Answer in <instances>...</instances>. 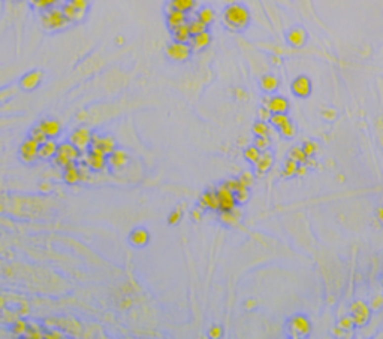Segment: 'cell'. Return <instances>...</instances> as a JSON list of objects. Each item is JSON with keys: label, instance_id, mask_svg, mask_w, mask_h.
<instances>
[{"label": "cell", "instance_id": "ac0fdd59", "mask_svg": "<svg viewBox=\"0 0 383 339\" xmlns=\"http://www.w3.org/2000/svg\"><path fill=\"white\" fill-rule=\"evenodd\" d=\"M59 145L54 139H48L46 142L41 144L39 147V158L42 160H51L56 157L57 151H59Z\"/></svg>", "mask_w": 383, "mask_h": 339}, {"label": "cell", "instance_id": "9f6ffc18", "mask_svg": "<svg viewBox=\"0 0 383 339\" xmlns=\"http://www.w3.org/2000/svg\"><path fill=\"white\" fill-rule=\"evenodd\" d=\"M323 117L328 118V120H333V118L336 117V112H334V111H325V112H323Z\"/></svg>", "mask_w": 383, "mask_h": 339}, {"label": "cell", "instance_id": "603a6c76", "mask_svg": "<svg viewBox=\"0 0 383 339\" xmlns=\"http://www.w3.org/2000/svg\"><path fill=\"white\" fill-rule=\"evenodd\" d=\"M41 79H42V72L39 71H33V72H29L26 76H23L21 79V87L24 90H35L39 84H41Z\"/></svg>", "mask_w": 383, "mask_h": 339}, {"label": "cell", "instance_id": "8992f818", "mask_svg": "<svg viewBox=\"0 0 383 339\" xmlns=\"http://www.w3.org/2000/svg\"><path fill=\"white\" fill-rule=\"evenodd\" d=\"M192 46L190 43H183V42H172L167 48V55L172 62H186L190 59L192 55Z\"/></svg>", "mask_w": 383, "mask_h": 339}, {"label": "cell", "instance_id": "44dd1931", "mask_svg": "<svg viewBox=\"0 0 383 339\" xmlns=\"http://www.w3.org/2000/svg\"><path fill=\"white\" fill-rule=\"evenodd\" d=\"M148 241H150V233H148L145 229H142V227L135 229V230L130 233V236H129V242H130L133 247H136V248L145 247V245L148 244Z\"/></svg>", "mask_w": 383, "mask_h": 339}, {"label": "cell", "instance_id": "484cf974", "mask_svg": "<svg viewBox=\"0 0 383 339\" xmlns=\"http://www.w3.org/2000/svg\"><path fill=\"white\" fill-rule=\"evenodd\" d=\"M172 38H174L175 42L189 43V42L192 40V38H193V35H192V32H190V29H189V23H186V24H183V26L174 29V30H172Z\"/></svg>", "mask_w": 383, "mask_h": 339}, {"label": "cell", "instance_id": "11a10c76", "mask_svg": "<svg viewBox=\"0 0 383 339\" xmlns=\"http://www.w3.org/2000/svg\"><path fill=\"white\" fill-rule=\"evenodd\" d=\"M307 174V164H299L298 171H297V177H304Z\"/></svg>", "mask_w": 383, "mask_h": 339}, {"label": "cell", "instance_id": "2e32d148", "mask_svg": "<svg viewBox=\"0 0 383 339\" xmlns=\"http://www.w3.org/2000/svg\"><path fill=\"white\" fill-rule=\"evenodd\" d=\"M38 126L45 132V135H46L49 139H56V138L60 135V132H62L60 123H59L57 120H52V118H45V120H42Z\"/></svg>", "mask_w": 383, "mask_h": 339}, {"label": "cell", "instance_id": "ffe728a7", "mask_svg": "<svg viewBox=\"0 0 383 339\" xmlns=\"http://www.w3.org/2000/svg\"><path fill=\"white\" fill-rule=\"evenodd\" d=\"M128 161H129L128 152L123 151V150H114L111 154L108 155V164L113 169H122L128 164Z\"/></svg>", "mask_w": 383, "mask_h": 339}, {"label": "cell", "instance_id": "52a82bcc", "mask_svg": "<svg viewBox=\"0 0 383 339\" xmlns=\"http://www.w3.org/2000/svg\"><path fill=\"white\" fill-rule=\"evenodd\" d=\"M215 193H217L218 202H220V211H232L237 208L238 202H237L235 193L225 183L215 188Z\"/></svg>", "mask_w": 383, "mask_h": 339}, {"label": "cell", "instance_id": "5bb4252c", "mask_svg": "<svg viewBox=\"0 0 383 339\" xmlns=\"http://www.w3.org/2000/svg\"><path fill=\"white\" fill-rule=\"evenodd\" d=\"M199 206L202 209H210V211H220V202H218L215 190H208L199 197Z\"/></svg>", "mask_w": 383, "mask_h": 339}, {"label": "cell", "instance_id": "1f68e13d", "mask_svg": "<svg viewBox=\"0 0 383 339\" xmlns=\"http://www.w3.org/2000/svg\"><path fill=\"white\" fill-rule=\"evenodd\" d=\"M60 2V0H30V5L38 9V11H46L49 8H54L57 6V3Z\"/></svg>", "mask_w": 383, "mask_h": 339}, {"label": "cell", "instance_id": "680465c9", "mask_svg": "<svg viewBox=\"0 0 383 339\" xmlns=\"http://www.w3.org/2000/svg\"><path fill=\"white\" fill-rule=\"evenodd\" d=\"M117 43H122L123 42V38H117V40H116Z\"/></svg>", "mask_w": 383, "mask_h": 339}, {"label": "cell", "instance_id": "30bf717a", "mask_svg": "<svg viewBox=\"0 0 383 339\" xmlns=\"http://www.w3.org/2000/svg\"><path fill=\"white\" fill-rule=\"evenodd\" d=\"M350 312H352V318H353V323H355L356 327L365 326L368 323V320H370V315H371L370 308L364 302H361V301H358V302H355L352 305Z\"/></svg>", "mask_w": 383, "mask_h": 339}, {"label": "cell", "instance_id": "5b68a950", "mask_svg": "<svg viewBox=\"0 0 383 339\" xmlns=\"http://www.w3.org/2000/svg\"><path fill=\"white\" fill-rule=\"evenodd\" d=\"M90 150L99 152V154H103V155H109L114 150H117V142L113 136H108V135H93V139H91V147Z\"/></svg>", "mask_w": 383, "mask_h": 339}, {"label": "cell", "instance_id": "4dcf8cb0", "mask_svg": "<svg viewBox=\"0 0 383 339\" xmlns=\"http://www.w3.org/2000/svg\"><path fill=\"white\" fill-rule=\"evenodd\" d=\"M29 329H30V324H29L26 320H23V318L15 320V321L12 323V327H11V330H12V333H14L15 336H27Z\"/></svg>", "mask_w": 383, "mask_h": 339}, {"label": "cell", "instance_id": "ba28073f", "mask_svg": "<svg viewBox=\"0 0 383 339\" xmlns=\"http://www.w3.org/2000/svg\"><path fill=\"white\" fill-rule=\"evenodd\" d=\"M91 139H93V135L87 127H80L75 132H72L69 136V142L74 144L81 152L87 151L91 147Z\"/></svg>", "mask_w": 383, "mask_h": 339}, {"label": "cell", "instance_id": "83f0119b", "mask_svg": "<svg viewBox=\"0 0 383 339\" xmlns=\"http://www.w3.org/2000/svg\"><path fill=\"white\" fill-rule=\"evenodd\" d=\"M77 323H78V321L74 320V318H51V320H49V324L60 327L63 332H69V333L74 332L75 335H78L80 332H78L77 329H72V326L77 324Z\"/></svg>", "mask_w": 383, "mask_h": 339}, {"label": "cell", "instance_id": "c3c4849f", "mask_svg": "<svg viewBox=\"0 0 383 339\" xmlns=\"http://www.w3.org/2000/svg\"><path fill=\"white\" fill-rule=\"evenodd\" d=\"M353 326H355V323H353V318L352 317H344L340 323H339V327L341 329V330H352L353 329Z\"/></svg>", "mask_w": 383, "mask_h": 339}, {"label": "cell", "instance_id": "4316f807", "mask_svg": "<svg viewBox=\"0 0 383 339\" xmlns=\"http://www.w3.org/2000/svg\"><path fill=\"white\" fill-rule=\"evenodd\" d=\"M62 9H63L66 18H68L71 23H72V21H81V20L84 18V14H85V12L80 11V9H78L74 3H71V2H66V3L62 6Z\"/></svg>", "mask_w": 383, "mask_h": 339}, {"label": "cell", "instance_id": "b9f144b4", "mask_svg": "<svg viewBox=\"0 0 383 339\" xmlns=\"http://www.w3.org/2000/svg\"><path fill=\"white\" fill-rule=\"evenodd\" d=\"M289 121V117L286 115V114H272V117H271V120H269V123L274 126V127H282L285 123H288Z\"/></svg>", "mask_w": 383, "mask_h": 339}, {"label": "cell", "instance_id": "3957f363", "mask_svg": "<svg viewBox=\"0 0 383 339\" xmlns=\"http://www.w3.org/2000/svg\"><path fill=\"white\" fill-rule=\"evenodd\" d=\"M81 158V151L71 142H63L59 145V151L54 157V164L59 167H68L69 164L77 163Z\"/></svg>", "mask_w": 383, "mask_h": 339}, {"label": "cell", "instance_id": "ee69618b", "mask_svg": "<svg viewBox=\"0 0 383 339\" xmlns=\"http://www.w3.org/2000/svg\"><path fill=\"white\" fill-rule=\"evenodd\" d=\"M181 217H183V208H175L171 214H170V217H168V223L171 224V226H175V224H178L180 223V220H181Z\"/></svg>", "mask_w": 383, "mask_h": 339}, {"label": "cell", "instance_id": "7dc6e473", "mask_svg": "<svg viewBox=\"0 0 383 339\" xmlns=\"http://www.w3.org/2000/svg\"><path fill=\"white\" fill-rule=\"evenodd\" d=\"M257 115H259V120H262V121H269L271 117H272V112L269 111L268 106H262V108H259V111H257Z\"/></svg>", "mask_w": 383, "mask_h": 339}, {"label": "cell", "instance_id": "d590c367", "mask_svg": "<svg viewBox=\"0 0 383 339\" xmlns=\"http://www.w3.org/2000/svg\"><path fill=\"white\" fill-rule=\"evenodd\" d=\"M214 11L211 9V8H208V6H205V8H201L199 11H198V17L196 18H199L201 21H204L207 26H210L213 21H214Z\"/></svg>", "mask_w": 383, "mask_h": 339}, {"label": "cell", "instance_id": "f907efd6", "mask_svg": "<svg viewBox=\"0 0 383 339\" xmlns=\"http://www.w3.org/2000/svg\"><path fill=\"white\" fill-rule=\"evenodd\" d=\"M225 184H226V186H228V187H229V188H231L234 193H235V191H237V190H238V188L243 186V184H241V181H240V178H232V180H228Z\"/></svg>", "mask_w": 383, "mask_h": 339}, {"label": "cell", "instance_id": "8d00e7d4", "mask_svg": "<svg viewBox=\"0 0 383 339\" xmlns=\"http://www.w3.org/2000/svg\"><path fill=\"white\" fill-rule=\"evenodd\" d=\"M279 132H280V135H282L285 139H292V138L297 135V127H295V124L289 120V121L285 123L282 127H279Z\"/></svg>", "mask_w": 383, "mask_h": 339}, {"label": "cell", "instance_id": "e575fe53", "mask_svg": "<svg viewBox=\"0 0 383 339\" xmlns=\"http://www.w3.org/2000/svg\"><path fill=\"white\" fill-rule=\"evenodd\" d=\"M260 154H262V151L256 147V145H252V147H247L246 150H244V158L247 160V161H250V163H256L257 160H259V157H260Z\"/></svg>", "mask_w": 383, "mask_h": 339}, {"label": "cell", "instance_id": "60d3db41", "mask_svg": "<svg viewBox=\"0 0 383 339\" xmlns=\"http://www.w3.org/2000/svg\"><path fill=\"white\" fill-rule=\"evenodd\" d=\"M30 138H33L35 141H38L39 144H43V142H46L49 138L45 135V132L39 127V126H36V127H33L32 130H30Z\"/></svg>", "mask_w": 383, "mask_h": 339}, {"label": "cell", "instance_id": "d6986e66", "mask_svg": "<svg viewBox=\"0 0 383 339\" xmlns=\"http://www.w3.org/2000/svg\"><path fill=\"white\" fill-rule=\"evenodd\" d=\"M63 180H65V183L69 184V186H75V184H78L80 181H83L81 169H80V166H77V163L69 164L68 167H65V171H63Z\"/></svg>", "mask_w": 383, "mask_h": 339}, {"label": "cell", "instance_id": "d4e9b609", "mask_svg": "<svg viewBox=\"0 0 383 339\" xmlns=\"http://www.w3.org/2000/svg\"><path fill=\"white\" fill-rule=\"evenodd\" d=\"M305 39H307V35H305L304 29H301V27H295L288 33V42L295 48L302 46L305 43Z\"/></svg>", "mask_w": 383, "mask_h": 339}, {"label": "cell", "instance_id": "ab89813d", "mask_svg": "<svg viewBox=\"0 0 383 339\" xmlns=\"http://www.w3.org/2000/svg\"><path fill=\"white\" fill-rule=\"evenodd\" d=\"M235 197H237V202L238 205H243L249 200L250 197V188L246 187V186H241L237 191H235Z\"/></svg>", "mask_w": 383, "mask_h": 339}, {"label": "cell", "instance_id": "f546056e", "mask_svg": "<svg viewBox=\"0 0 383 339\" xmlns=\"http://www.w3.org/2000/svg\"><path fill=\"white\" fill-rule=\"evenodd\" d=\"M260 87L265 93H272V91H276L277 87H279V79L274 75H265L260 79Z\"/></svg>", "mask_w": 383, "mask_h": 339}, {"label": "cell", "instance_id": "bcb514c9", "mask_svg": "<svg viewBox=\"0 0 383 339\" xmlns=\"http://www.w3.org/2000/svg\"><path fill=\"white\" fill-rule=\"evenodd\" d=\"M240 181H241L243 186H246V187L250 188V187L253 186V183H255V175H253L252 172L246 171V172H243V174L240 175Z\"/></svg>", "mask_w": 383, "mask_h": 339}, {"label": "cell", "instance_id": "681fc988", "mask_svg": "<svg viewBox=\"0 0 383 339\" xmlns=\"http://www.w3.org/2000/svg\"><path fill=\"white\" fill-rule=\"evenodd\" d=\"M222 335H223V330H222L220 326H213V327L210 329V332H208V336H210L211 339H218Z\"/></svg>", "mask_w": 383, "mask_h": 339}, {"label": "cell", "instance_id": "7402d4cb", "mask_svg": "<svg viewBox=\"0 0 383 339\" xmlns=\"http://www.w3.org/2000/svg\"><path fill=\"white\" fill-rule=\"evenodd\" d=\"M189 43H190L193 51H202V49H205L211 43V35L208 33V30L202 32L199 35H195Z\"/></svg>", "mask_w": 383, "mask_h": 339}, {"label": "cell", "instance_id": "cb8c5ba5", "mask_svg": "<svg viewBox=\"0 0 383 339\" xmlns=\"http://www.w3.org/2000/svg\"><path fill=\"white\" fill-rule=\"evenodd\" d=\"M243 215L240 211L232 209V211H220V221L226 226H231V227H235V226L240 224Z\"/></svg>", "mask_w": 383, "mask_h": 339}, {"label": "cell", "instance_id": "7bdbcfd3", "mask_svg": "<svg viewBox=\"0 0 383 339\" xmlns=\"http://www.w3.org/2000/svg\"><path fill=\"white\" fill-rule=\"evenodd\" d=\"M255 145H256L260 151H266V150H269V147H271V141H269L268 136H256Z\"/></svg>", "mask_w": 383, "mask_h": 339}, {"label": "cell", "instance_id": "6f0895ef", "mask_svg": "<svg viewBox=\"0 0 383 339\" xmlns=\"http://www.w3.org/2000/svg\"><path fill=\"white\" fill-rule=\"evenodd\" d=\"M41 190H42V191H46V190H49V184H42V186H41Z\"/></svg>", "mask_w": 383, "mask_h": 339}, {"label": "cell", "instance_id": "816d5d0a", "mask_svg": "<svg viewBox=\"0 0 383 339\" xmlns=\"http://www.w3.org/2000/svg\"><path fill=\"white\" fill-rule=\"evenodd\" d=\"M71 3H74L80 11H83V12H85L87 11V8H88V0H69Z\"/></svg>", "mask_w": 383, "mask_h": 339}, {"label": "cell", "instance_id": "f35d334b", "mask_svg": "<svg viewBox=\"0 0 383 339\" xmlns=\"http://www.w3.org/2000/svg\"><path fill=\"white\" fill-rule=\"evenodd\" d=\"M253 133L256 136H268L269 135V126L266 124V121L259 120L257 123L253 124Z\"/></svg>", "mask_w": 383, "mask_h": 339}, {"label": "cell", "instance_id": "277c9868", "mask_svg": "<svg viewBox=\"0 0 383 339\" xmlns=\"http://www.w3.org/2000/svg\"><path fill=\"white\" fill-rule=\"evenodd\" d=\"M286 330L291 338H305L311 332V323L305 315L298 314V315H294L292 318H289Z\"/></svg>", "mask_w": 383, "mask_h": 339}, {"label": "cell", "instance_id": "db71d44e", "mask_svg": "<svg viewBox=\"0 0 383 339\" xmlns=\"http://www.w3.org/2000/svg\"><path fill=\"white\" fill-rule=\"evenodd\" d=\"M192 217H193V220H195V221H201V217H202V208L199 206L198 209L192 211Z\"/></svg>", "mask_w": 383, "mask_h": 339}, {"label": "cell", "instance_id": "8fae6325", "mask_svg": "<svg viewBox=\"0 0 383 339\" xmlns=\"http://www.w3.org/2000/svg\"><path fill=\"white\" fill-rule=\"evenodd\" d=\"M84 164H87L91 171L94 172H99V171H103V169L106 167L108 164V157L103 155V154H99L93 150H90L85 157H84Z\"/></svg>", "mask_w": 383, "mask_h": 339}, {"label": "cell", "instance_id": "f6af8a7d", "mask_svg": "<svg viewBox=\"0 0 383 339\" xmlns=\"http://www.w3.org/2000/svg\"><path fill=\"white\" fill-rule=\"evenodd\" d=\"M302 150H304V152H305L308 157H313V155L317 152V144L313 142V141H305L304 145H302Z\"/></svg>", "mask_w": 383, "mask_h": 339}, {"label": "cell", "instance_id": "6da1fadb", "mask_svg": "<svg viewBox=\"0 0 383 339\" xmlns=\"http://www.w3.org/2000/svg\"><path fill=\"white\" fill-rule=\"evenodd\" d=\"M223 23L229 30L241 32L250 23V12L246 6L240 3H232L223 12Z\"/></svg>", "mask_w": 383, "mask_h": 339}, {"label": "cell", "instance_id": "836d02e7", "mask_svg": "<svg viewBox=\"0 0 383 339\" xmlns=\"http://www.w3.org/2000/svg\"><path fill=\"white\" fill-rule=\"evenodd\" d=\"M289 158H292V160L298 161L299 164H305V163H307V160H308V155L304 152V150H302V148H299V147H294V148L289 151Z\"/></svg>", "mask_w": 383, "mask_h": 339}, {"label": "cell", "instance_id": "4fadbf2b", "mask_svg": "<svg viewBox=\"0 0 383 339\" xmlns=\"http://www.w3.org/2000/svg\"><path fill=\"white\" fill-rule=\"evenodd\" d=\"M272 164H274V155H272V152L269 150L266 151H262L259 160L255 163V169H256V175H263L266 174L269 169L272 167Z\"/></svg>", "mask_w": 383, "mask_h": 339}, {"label": "cell", "instance_id": "74e56055", "mask_svg": "<svg viewBox=\"0 0 383 339\" xmlns=\"http://www.w3.org/2000/svg\"><path fill=\"white\" fill-rule=\"evenodd\" d=\"M207 24L204 23V21H201L199 18H195V20H192V21H189V29H190V32H192V35L195 36V35H199V33H202V32H207Z\"/></svg>", "mask_w": 383, "mask_h": 339}, {"label": "cell", "instance_id": "7c38bea8", "mask_svg": "<svg viewBox=\"0 0 383 339\" xmlns=\"http://www.w3.org/2000/svg\"><path fill=\"white\" fill-rule=\"evenodd\" d=\"M311 90H313L311 81L305 75H301V76L295 78L294 82H292V93L298 97H308L311 94Z\"/></svg>", "mask_w": 383, "mask_h": 339}, {"label": "cell", "instance_id": "7a4b0ae2", "mask_svg": "<svg viewBox=\"0 0 383 339\" xmlns=\"http://www.w3.org/2000/svg\"><path fill=\"white\" fill-rule=\"evenodd\" d=\"M41 23L43 26L45 30H49V32H57V30H63L69 26V20L66 18L65 12L62 8H49L46 11L42 12L41 15Z\"/></svg>", "mask_w": 383, "mask_h": 339}, {"label": "cell", "instance_id": "e0dca14e", "mask_svg": "<svg viewBox=\"0 0 383 339\" xmlns=\"http://www.w3.org/2000/svg\"><path fill=\"white\" fill-rule=\"evenodd\" d=\"M186 23H189L186 12H181V11H178V9L170 8L168 15H167V24H168V27L171 29V32H172L174 29H177V27L186 24Z\"/></svg>", "mask_w": 383, "mask_h": 339}, {"label": "cell", "instance_id": "d6a6232c", "mask_svg": "<svg viewBox=\"0 0 383 339\" xmlns=\"http://www.w3.org/2000/svg\"><path fill=\"white\" fill-rule=\"evenodd\" d=\"M298 167H299V163H298V161H295V160H292V158H288L286 163H285V166H283V177H285V178H292V177H295V175H297V171H298Z\"/></svg>", "mask_w": 383, "mask_h": 339}, {"label": "cell", "instance_id": "f5cc1de1", "mask_svg": "<svg viewBox=\"0 0 383 339\" xmlns=\"http://www.w3.org/2000/svg\"><path fill=\"white\" fill-rule=\"evenodd\" d=\"M60 330H62V329H60ZM60 330H59V329H52V330H49L48 333H45V338H48V339H60V338L65 336Z\"/></svg>", "mask_w": 383, "mask_h": 339}, {"label": "cell", "instance_id": "f1b7e54d", "mask_svg": "<svg viewBox=\"0 0 383 339\" xmlns=\"http://www.w3.org/2000/svg\"><path fill=\"white\" fill-rule=\"evenodd\" d=\"M196 6V0H171L170 2V8L172 9H178L181 12H192Z\"/></svg>", "mask_w": 383, "mask_h": 339}, {"label": "cell", "instance_id": "9c48e42d", "mask_svg": "<svg viewBox=\"0 0 383 339\" xmlns=\"http://www.w3.org/2000/svg\"><path fill=\"white\" fill-rule=\"evenodd\" d=\"M39 147H41V144L38 141H35L33 138L26 139L20 147L21 161H24L27 164H32L33 161H36V158H39Z\"/></svg>", "mask_w": 383, "mask_h": 339}, {"label": "cell", "instance_id": "9a60e30c", "mask_svg": "<svg viewBox=\"0 0 383 339\" xmlns=\"http://www.w3.org/2000/svg\"><path fill=\"white\" fill-rule=\"evenodd\" d=\"M266 106L272 114H286L289 109V102L283 96H271L268 99Z\"/></svg>", "mask_w": 383, "mask_h": 339}]
</instances>
